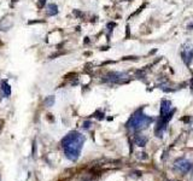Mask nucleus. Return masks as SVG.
Segmentation results:
<instances>
[{
	"instance_id": "obj_7",
	"label": "nucleus",
	"mask_w": 193,
	"mask_h": 181,
	"mask_svg": "<svg viewBox=\"0 0 193 181\" xmlns=\"http://www.w3.org/2000/svg\"><path fill=\"white\" fill-rule=\"evenodd\" d=\"M53 104H55V97H53V96H50V97H47V98L45 99V105H46L47 107H51Z\"/></svg>"
},
{
	"instance_id": "obj_8",
	"label": "nucleus",
	"mask_w": 193,
	"mask_h": 181,
	"mask_svg": "<svg viewBox=\"0 0 193 181\" xmlns=\"http://www.w3.org/2000/svg\"><path fill=\"white\" fill-rule=\"evenodd\" d=\"M91 124H92L91 121H86V122H83V126H82V127H83L84 129H88L90 127H91Z\"/></svg>"
},
{
	"instance_id": "obj_10",
	"label": "nucleus",
	"mask_w": 193,
	"mask_h": 181,
	"mask_svg": "<svg viewBox=\"0 0 193 181\" xmlns=\"http://www.w3.org/2000/svg\"><path fill=\"white\" fill-rule=\"evenodd\" d=\"M187 28H188L189 30H193V23H192V24H189V26H188Z\"/></svg>"
},
{
	"instance_id": "obj_4",
	"label": "nucleus",
	"mask_w": 193,
	"mask_h": 181,
	"mask_svg": "<svg viewBox=\"0 0 193 181\" xmlns=\"http://www.w3.org/2000/svg\"><path fill=\"white\" fill-rule=\"evenodd\" d=\"M126 76L127 75L125 72H112V74H109L106 76L105 81H108V82H122V80H123Z\"/></svg>"
},
{
	"instance_id": "obj_6",
	"label": "nucleus",
	"mask_w": 193,
	"mask_h": 181,
	"mask_svg": "<svg viewBox=\"0 0 193 181\" xmlns=\"http://www.w3.org/2000/svg\"><path fill=\"white\" fill-rule=\"evenodd\" d=\"M47 16H55L58 13V6L56 4H50L47 6V11H46Z\"/></svg>"
},
{
	"instance_id": "obj_11",
	"label": "nucleus",
	"mask_w": 193,
	"mask_h": 181,
	"mask_svg": "<svg viewBox=\"0 0 193 181\" xmlns=\"http://www.w3.org/2000/svg\"><path fill=\"white\" fill-rule=\"evenodd\" d=\"M74 12H75L76 16H81V12H79V11H74Z\"/></svg>"
},
{
	"instance_id": "obj_9",
	"label": "nucleus",
	"mask_w": 193,
	"mask_h": 181,
	"mask_svg": "<svg viewBox=\"0 0 193 181\" xmlns=\"http://www.w3.org/2000/svg\"><path fill=\"white\" fill-rule=\"evenodd\" d=\"M45 3H46V0H39V1H38V6L39 7H44L45 6Z\"/></svg>"
},
{
	"instance_id": "obj_5",
	"label": "nucleus",
	"mask_w": 193,
	"mask_h": 181,
	"mask_svg": "<svg viewBox=\"0 0 193 181\" xmlns=\"http://www.w3.org/2000/svg\"><path fill=\"white\" fill-rule=\"evenodd\" d=\"M1 90H3L4 97H10L11 96V87H10V85H9V82L6 80L1 81Z\"/></svg>"
},
{
	"instance_id": "obj_3",
	"label": "nucleus",
	"mask_w": 193,
	"mask_h": 181,
	"mask_svg": "<svg viewBox=\"0 0 193 181\" xmlns=\"http://www.w3.org/2000/svg\"><path fill=\"white\" fill-rule=\"evenodd\" d=\"M182 61L189 65L191 62L193 61V46L189 45V44H186L184 46V50H182Z\"/></svg>"
},
{
	"instance_id": "obj_2",
	"label": "nucleus",
	"mask_w": 193,
	"mask_h": 181,
	"mask_svg": "<svg viewBox=\"0 0 193 181\" xmlns=\"http://www.w3.org/2000/svg\"><path fill=\"white\" fill-rule=\"evenodd\" d=\"M150 121H151V118H149L147 116H145V115H138L136 114V115H134L130 118L128 126L130 127V128H133V129H141L143 127H146V124Z\"/></svg>"
},
{
	"instance_id": "obj_1",
	"label": "nucleus",
	"mask_w": 193,
	"mask_h": 181,
	"mask_svg": "<svg viewBox=\"0 0 193 181\" xmlns=\"http://www.w3.org/2000/svg\"><path fill=\"white\" fill-rule=\"evenodd\" d=\"M83 142H84V136L76 131H73L68 135H65L64 139L62 140V146L66 158L73 162L77 161L81 150L83 147Z\"/></svg>"
}]
</instances>
